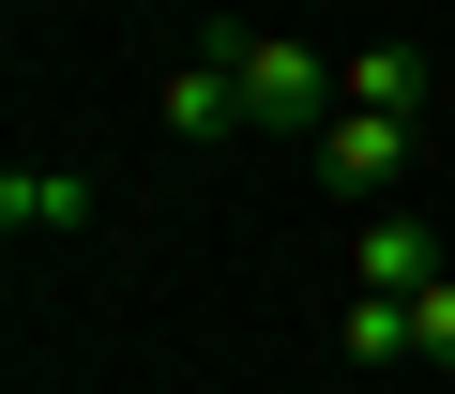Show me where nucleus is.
Returning <instances> with one entry per match:
<instances>
[{"mask_svg": "<svg viewBox=\"0 0 455 394\" xmlns=\"http://www.w3.org/2000/svg\"><path fill=\"white\" fill-rule=\"evenodd\" d=\"M152 122H167L182 152H228V137H259V122H243V76H228V46H212V31H197V61H182V76H152Z\"/></svg>", "mask_w": 455, "mask_h": 394, "instance_id": "obj_2", "label": "nucleus"}, {"mask_svg": "<svg viewBox=\"0 0 455 394\" xmlns=\"http://www.w3.org/2000/svg\"><path fill=\"white\" fill-rule=\"evenodd\" d=\"M212 46H228V76H243V122H259V137H319V122H334V61H319V46L228 31V16H212Z\"/></svg>", "mask_w": 455, "mask_h": 394, "instance_id": "obj_1", "label": "nucleus"}, {"mask_svg": "<svg viewBox=\"0 0 455 394\" xmlns=\"http://www.w3.org/2000/svg\"><path fill=\"white\" fill-rule=\"evenodd\" d=\"M334 364H364V379H379V364H425V349H410V303H395V288H349V319H334Z\"/></svg>", "mask_w": 455, "mask_h": 394, "instance_id": "obj_7", "label": "nucleus"}, {"mask_svg": "<svg viewBox=\"0 0 455 394\" xmlns=\"http://www.w3.org/2000/svg\"><path fill=\"white\" fill-rule=\"evenodd\" d=\"M334 106H379V122H425V46H349V61H334Z\"/></svg>", "mask_w": 455, "mask_h": 394, "instance_id": "obj_6", "label": "nucleus"}, {"mask_svg": "<svg viewBox=\"0 0 455 394\" xmlns=\"http://www.w3.org/2000/svg\"><path fill=\"white\" fill-rule=\"evenodd\" d=\"M410 152H425V122H379V106H334V122H319V167H334V182H364V197H379V182H410Z\"/></svg>", "mask_w": 455, "mask_h": 394, "instance_id": "obj_4", "label": "nucleus"}, {"mask_svg": "<svg viewBox=\"0 0 455 394\" xmlns=\"http://www.w3.org/2000/svg\"><path fill=\"white\" fill-rule=\"evenodd\" d=\"M76 228H92L76 167H0V243H76Z\"/></svg>", "mask_w": 455, "mask_h": 394, "instance_id": "obj_5", "label": "nucleus"}, {"mask_svg": "<svg viewBox=\"0 0 455 394\" xmlns=\"http://www.w3.org/2000/svg\"><path fill=\"white\" fill-rule=\"evenodd\" d=\"M440 273H455V258H440V228L410 213V197L349 228V288H395V303H410V288H440Z\"/></svg>", "mask_w": 455, "mask_h": 394, "instance_id": "obj_3", "label": "nucleus"}, {"mask_svg": "<svg viewBox=\"0 0 455 394\" xmlns=\"http://www.w3.org/2000/svg\"><path fill=\"white\" fill-rule=\"evenodd\" d=\"M410 349H425V364H455V273H440V288H410Z\"/></svg>", "mask_w": 455, "mask_h": 394, "instance_id": "obj_8", "label": "nucleus"}]
</instances>
